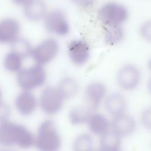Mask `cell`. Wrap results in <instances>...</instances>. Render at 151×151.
<instances>
[{
	"label": "cell",
	"mask_w": 151,
	"mask_h": 151,
	"mask_svg": "<svg viewBox=\"0 0 151 151\" xmlns=\"http://www.w3.org/2000/svg\"><path fill=\"white\" fill-rule=\"evenodd\" d=\"M121 136L114 131H107L103 135L100 141V150L104 151H116L121 146Z\"/></svg>",
	"instance_id": "obj_18"
},
{
	"label": "cell",
	"mask_w": 151,
	"mask_h": 151,
	"mask_svg": "<svg viewBox=\"0 0 151 151\" xmlns=\"http://www.w3.org/2000/svg\"><path fill=\"white\" fill-rule=\"evenodd\" d=\"M140 34L145 40L151 42V20L147 21L142 24Z\"/></svg>",
	"instance_id": "obj_24"
},
{
	"label": "cell",
	"mask_w": 151,
	"mask_h": 151,
	"mask_svg": "<svg viewBox=\"0 0 151 151\" xmlns=\"http://www.w3.org/2000/svg\"><path fill=\"white\" fill-rule=\"evenodd\" d=\"M23 58L17 53L11 51L5 57L4 66L6 70L11 72L20 71L22 66Z\"/></svg>",
	"instance_id": "obj_23"
},
{
	"label": "cell",
	"mask_w": 151,
	"mask_h": 151,
	"mask_svg": "<svg viewBox=\"0 0 151 151\" xmlns=\"http://www.w3.org/2000/svg\"><path fill=\"white\" fill-rule=\"evenodd\" d=\"M46 30L52 34L64 36L70 31V24L65 13L60 9H55L47 12L44 17Z\"/></svg>",
	"instance_id": "obj_5"
},
{
	"label": "cell",
	"mask_w": 151,
	"mask_h": 151,
	"mask_svg": "<svg viewBox=\"0 0 151 151\" xmlns=\"http://www.w3.org/2000/svg\"><path fill=\"white\" fill-rule=\"evenodd\" d=\"M149 68L150 70L151 71V59L150 60V61L149 62Z\"/></svg>",
	"instance_id": "obj_30"
},
{
	"label": "cell",
	"mask_w": 151,
	"mask_h": 151,
	"mask_svg": "<svg viewBox=\"0 0 151 151\" xmlns=\"http://www.w3.org/2000/svg\"><path fill=\"white\" fill-rule=\"evenodd\" d=\"M35 142L37 147L41 150L52 151L59 149L61 138L52 120H46L41 123Z\"/></svg>",
	"instance_id": "obj_3"
},
{
	"label": "cell",
	"mask_w": 151,
	"mask_h": 151,
	"mask_svg": "<svg viewBox=\"0 0 151 151\" xmlns=\"http://www.w3.org/2000/svg\"><path fill=\"white\" fill-rule=\"evenodd\" d=\"M57 88L64 99H70L77 94L79 86L74 78L66 77L60 81Z\"/></svg>",
	"instance_id": "obj_19"
},
{
	"label": "cell",
	"mask_w": 151,
	"mask_h": 151,
	"mask_svg": "<svg viewBox=\"0 0 151 151\" xmlns=\"http://www.w3.org/2000/svg\"><path fill=\"white\" fill-rule=\"evenodd\" d=\"M141 74L139 68L133 64H126L118 71L117 81L119 86L124 90L135 89L139 84Z\"/></svg>",
	"instance_id": "obj_8"
},
{
	"label": "cell",
	"mask_w": 151,
	"mask_h": 151,
	"mask_svg": "<svg viewBox=\"0 0 151 151\" xmlns=\"http://www.w3.org/2000/svg\"><path fill=\"white\" fill-rule=\"evenodd\" d=\"M104 106L106 111L111 115L115 116L124 113L127 102L125 97L119 93H114L109 95L106 99Z\"/></svg>",
	"instance_id": "obj_14"
},
{
	"label": "cell",
	"mask_w": 151,
	"mask_h": 151,
	"mask_svg": "<svg viewBox=\"0 0 151 151\" xmlns=\"http://www.w3.org/2000/svg\"><path fill=\"white\" fill-rule=\"evenodd\" d=\"M11 51L21 55L24 59L28 58L32 54V47L28 40L22 38H17L11 45Z\"/></svg>",
	"instance_id": "obj_21"
},
{
	"label": "cell",
	"mask_w": 151,
	"mask_h": 151,
	"mask_svg": "<svg viewBox=\"0 0 151 151\" xmlns=\"http://www.w3.org/2000/svg\"><path fill=\"white\" fill-rule=\"evenodd\" d=\"M20 25L15 19L6 18L0 21V42H12L18 38Z\"/></svg>",
	"instance_id": "obj_12"
},
{
	"label": "cell",
	"mask_w": 151,
	"mask_h": 151,
	"mask_svg": "<svg viewBox=\"0 0 151 151\" xmlns=\"http://www.w3.org/2000/svg\"><path fill=\"white\" fill-rule=\"evenodd\" d=\"M73 147L76 151L91 150L93 147V140L87 133L80 134L74 139Z\"/></svg>",
	"instance_id": "obj_22"
},
{
	"label": "cell",
	"mask_w": 151,
	"mask_h": 151,
	"mask_svg": "<svg viewBox=\"0 0 151 151\" xmlns=\"http://www.w3.org/2000/svg\"><path fill=\"white\" fill-rule=\"evenodd\" d=\"M0 98H1V91H0Z\"/></svg>",
	"instance_id": "obj_31"
},
{
	"label": "cell",
	"mask_w": 151,
	"mask_h": 151,
	"mask_svg": "<svg viewBox=\"0 0 151 151\" xmlns=\"http://www.w3.org/2000/svg\"><path fill=\"white\" fill-rule=\"evenodd\" d=\"M106 93V87L100 82L88 84L84 90V99L86 105L93 110H97L103 100Z\"/></svg>",
	"instance_id": "obj_9"
},
{
	"label": "cell",
	"mask_w": 151,
	"mask_h": 151,
	"mask_svg": "<svg viewBox=\"0 0 151 151\" xmlns=\"http://www.w3.org/2000/svg\"><path fill=\"white\" fill-rule=\"evenodd\" d=\"M15 105L17 110L21 114L28 116L35 110L37 106V100L31 93L24 91L17 97Z\"/></svg>",
	"instance_id": "obj_15"
},
{
	"label": "cell",
	"mask_w": 151,
	"mask_h": 151,
	"mask_svg": "<svg viewBox=\"0 0 151 151\" xmlns=\"http://www.w3.org/2000/svg\"><path fill=\"white\" fill-rule=\"evenodd\" d=\"M90 132L96 135H103L109 130V122L101 114L93 113L87 122Z\"/></svg>",
	"instance_id": "obj_16"
},
{
	"label": "cell",
	"mask_w": 151,
	"mask_h": 151,
	"mask_svg": "<svg viewBox=\"0 0 151 151\" xmlns=\"http://www.w3.org/2000/svg\"><path fill=\"white\" fill-rule=\"evenodd\" d=\"M14 3L18 5H21V6H24L26 5L28 2H29L31 0H12Z\"/></svg>",
	"instance_id": "obj_28"
},
{
	"label": "cell",
	"mask_w": 151,
	"mask_h": 151,
	"mask_svg": "<svg viewBox=\"0 0 151 151\" xmlns=\"http://www.w3.org/2000/svg\"><path fill=\"white\" fill-rule=\"evenodd\" d=\"M78 6L82 8H87L91 6L96 0H72Z\"/></svg>",
	"instance_id": "obj_27"
},
{
	"label": "cell",
	"mask_w": 151,
	"mask_h": 151,
	"mask_svg": "<svg viewBox=\"0 0 151 151\" xmlns=\"http://www.w3.org/2000/svg\"><path fill=\"white\" fill-rule=\"evenodd\" d=\"M136 127V123L134 118L124 113L114 116L111 122L112 130L121 137L131 134Z\"/></svg>",
	"instance_id": "obj_11"
},
{
	"label": "cell",
	"mask_w": 151,
	"mask_h": 151,
	"mask_svg": "<svg viewBox=\"0 0 151 151\" xmlns=\"http://www.w3.org/2000/svg\"><path fill=\"white\" fill-rule=\"evenodd\" d=\"M68 53L71 61L77 65L87 63L90 57L88 44L83 40L72 41L68 46Z\"/></svg>",
	"instance_id": "obj_10"
},
{
	"label": "cell",
	"mask_w": 151,
	"mask_h": 151,
	"mask_svg": "<svg viewBox=\"0 0 151 151\" xmlns=\"http://www.w3.org/2000/svg\"><path fill=\"white\" fill-rule=\"evenodd\" d=\"M35 139L33 134L24 126L5 121L0 123V143L9 146L17 145L21 147H29Z\"/></svg>",
	"instance_id": "obj_1"
},
{
	"label": "cell",
	"mask_w": 151,
	"mask_h": 151,
	"mask_svg": "<svg viewBox=\"0 0 151 151\" xmlns=\"http://www.w3.org/2000/svg\"><path fill=\"white\" fill-rule=\"evenodd\" d=\"M129 16V12L126 6L116 1L104 3L97 11L98 18L104 25H122Z\"/></svg>",
	"instance_id": "obj_2"
},
{
	"label": "cell",
	"mask_w": 151,
	"mask_h": 151,
	"mask_svg": "<svg viewBox=\"0 0 151 151\" xmlns=\"http://www.w3.org/2000/svg\"><path fill=\"white\" fill-rule=\"evenodd\" d=\"M124 37L121 25H105L104 38L107 44L113 45L120 42Z\"/></svg>",
	"instance_id": "obj_20"
},
{
	"label": "cell",
	"mask_w": 151,
	"mask_h": 151,
	"mask_svg": "<svg viewBox=\"0 0 151 151\" xmlns=\"http://www.w3.org/2000/svg\"><path fill=\"white\" fill-rule=\"evenodd\" d=\"M59 45L54 38H48L44 40L32 51L31 55L39 65H44L51 61L57 54Z\"/></svg>",
	"instance_id": "obj_7"
},
{
	"label": "cell",
	"mask_w": 151,
	"mask_h": 151,
	"mask_svg": "<svg viewBox=\"0 0 151 151\" xmlns=\"http://www.w3.org/2000/svg\"><path fill=\"white\" fill-rule=\"evenodd\" d=\"M46 80V73L39 64L19 71L17 81L19 87L25 90H30L42 85Z\"/></svg>",
	"instance_id": "obj_4"
},
{
	"label": "cell",
	"mask_w": 151,
	"mask_h": 151,
	"mask_svg": "<svg viewBox=\"0 0 151 151\" xmlns=\"http://www.w3.org/2000/svg\"><path fill=\"white\" fill-rule=\"evenodd\" d=\"M90 107L86 106H78L71 109L68 114L70 122L74 125H79L87 122L90 116L93 113Z\"/></svg>",
	"instance_id": "obj_17"
},
{
	"label": "cell",
	"mask_w": 151,
	"mask_h": 151,
	"mask_svg": "<svg viewBox=\"0 0 151 151\" xmlns=\"http://www.w3.org/2000/svg\"><path fill=\"white\" fill-rule=\"evenodd\" d=\"M140 120L146 129L151 130V107L145 109L141 114Z\"/></svg>",
	"instance_id": "obj_25"
},
{
	"label": "cell",
	"mask_w": 151,
	"mask_h": 151,
	"mask_svg": "<svg viewBox=\"0 0 151 151\" xmlns=\"http://www.w3.org/2000/svg\"><path fill=\"white\" fill-rule=\"evenodd\" d=\"M10 115V109L8 104L0 101V123L7 121Z\"/></svg>",
	"instance_id": "obj_26"
},
{
	"label": "cell",
	"mask_w": 151,
	"mask_h": 151,
	"mask_svg": "<svg viewBox=\"0 0 151 151\" xmlns=\"http://www.w3.org/2000/svg\"><path fill=\"white\" fill-rule=\"evenodd\" d=\"M64 100L58 88L48 86L41 94L40 106L45 113L54 114L61 109Z\"/></svg>",
	"instance_id": "obj_6"
},
{
	"label": "cell",
	"mask_w": 151,
	"mask_h": 151,
	"mask_svg": "<svg viewBox=\"0 0 151 151\" xmlns=\"http://www.w3.org/2000/svg\"><path fill=\"white\" fill-rule=\"evenodd\" d=\"M47 9L44 0H31L24 6V14L27 19L37 21L44 18L47 13Z\"/></svg>",
	"instance_id": "obj_13"
},
{
	"label": "cell",
	"mask_w": 151,
	"mask_h": 151,
	"mask_svg": "<svg viewBox=\"0 0 151 151\" xmlns=\"http://www.w3.org/2000/svg\"><path fill=\"white\" fill-rule=\"evenodd\" d=\"M147 88L148 90L149 91V93L151 94V77L150 78V79L148 81V83H147Z\"/></svg>",
	"instance_id": "obj_29"
}]
</instances>
